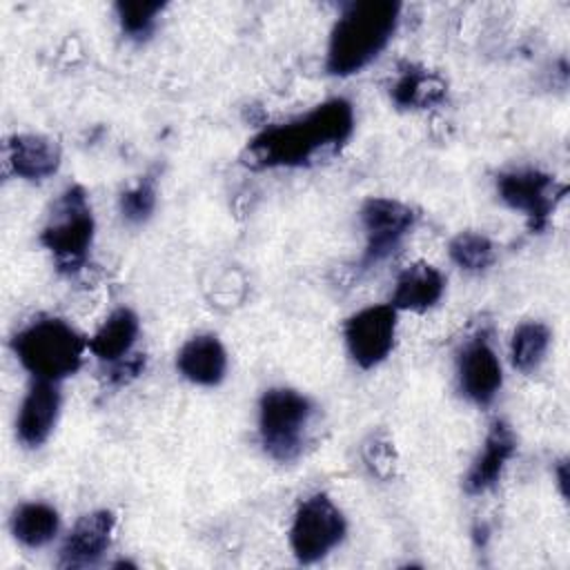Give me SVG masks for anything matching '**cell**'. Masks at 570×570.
Listing matches in <instances>:
<instances>
[{
  "instance_id": "1",
  "label": "cell",
  "mask_w": 570,
  "mask_h": 570,
  "mask_svg": "<svg viewBox=\"0 0 570 570\" xmlns=\"http://www.w3.org/2000/svg\"><path fill=\"white\" fill-rule=\"evenodd\" d=\"M352 131V102L332 98L296 120L272 125L256 134L245 149V163L256 169L303 167L323 154H336L350 140Z\"/></svg>"
},
{
  "instance_id": "2",
  "label": "cell",
  "mask_w": 570,
  "mask_h": 570,
  "mask_svg": "<svg viewBox=\"0 0 570 570\" xmlns=\"http://www.w3.org/2000/svg\"><path fill=\"white\" fill-rule=\"evenodd\" d=\"M401 18L394 0L350 2L332 27L325 69L332 76H352L367 67L392 40Z\"/></svg>"
},
{
  "instance_id": "3",
  "label": "cell",
  "mask_w": 570,
  "mask_h": 570,
  "mask_svg": "<svg viewBox=\"0 0 570 570\" xmlns=\"http://www.w3.org/2000/svg\"><path fill=\"white\" fill-rule=\"evenodd\" d=\"M11 347L33 379L58 383L80 370L87 341L62 318L42 316L18 330Z\"/></svg>"
},
{
  "instance_id": "4",
  "label": "cell",
  "mask_w": 570,
  "mask_h": 570,
  "mask_svg": "<svg viewBox=\"0 0 570 570\" xmlns=\"http://www.w3.org/2000/svg\"><path fill=\"white\" fill-rule=\"evenodd\" d=\"M96 220L85 187H67L51 205L49 218L40 232V243L51 252L62 274H76L87 263L94 243Z\"/></svg>"
},
{
  "instance_id": "5",
  "label": "cell",
  "mask_w": 570,
  "mask_h": 570,
  "mask_svg": "<svg viewBox=\"0 0 570 570\" xmlns=\"http://www.w3.org/2000/svg\"><path fill=\"white\" fill-rule=\"evenodd\" d=\"M312 401L292 387H269L258 401L263 450L278 463L296 461L312 421Z\"/></svg>"
},
{
  "instance_id": "6",
  "label": "cell",
  "mask_w": 570,
  "mask_h": 570,
  "mask_svg": "<svg viewBox=\"0 0 570 570\" xmlns=\"http://www.w3.org/2000/svg\"><path fill=\"white\" fill-rule=\"evenodd\" d=\"M347 521L336 503L316 492L301 501L289 528V546L298 563H316L327 557L345 537Z\"/></svg>"
},
{
  "instance_id": "7",
  "label": "cell",
  "mask_w": 570,
  "mask_h": 570,
  "mask_svg": "<svg viewBox=\"0 0 570 570\" xmlns=\"http://www.w3.org/2000/svg\"><path fill=\"white\" fill-rule=\"evenodd\" d=\"M499 198L528 218L530 232H543L568 187L539 169H512L497 176Z\"/></svg>"
},
{
  "instance_id": "8",
  "label": "cell",
  "mask_w": 570,
  "mask_h": 570,
  "mask_svg": "<svg viewBox=\"0 0 570 570\" xmlns=\"http://www.w3.org/2000/svg\"><path fill=\"white\" fill-rule=\"evenodd\" d=\"M416 212L385 196H372L361 207V223L365 229V249L361 256V267H374L387 256H392L401 240L410 234L416 223Z\"/></svg>"
},
{
  "instance_id": "9",
  "label": "cell",
  "mask_w": 570,
  "mask_h": 570,
  "mask_svg": "<svg viewBox=\"0 0 570 570\" xmlns=\"http://www.w3.org/2000/svg\"><path fill=\"white\" fill-rule=\"evenodd\" d=\"M396 325L399 312L390 303L367 305L347 316L343 338L352 361L361 370H372L383 363L394 347Z\"/></svg>"
},
{
  "instance_id": "10",
  "label": "cell",
  "mask_w": 570,
  "mask_h": 570,
  "mask_svg": "<svg viewBox=\"0 0 570 570\" xmlns=\"http://www.w3.org/2000/svg\"><path fill=\"white\" fill-rule=\"evenodd\" d=\"M456 381L461 394L479 407H485L497 399L503 385V372L485 334H479L463 345L456 358Z\"/></svg>"
},
{
  "instance_id": "11",
  "label": "cell",
  "mask_w": 570,
  "mask_h": 570,
  "mask_svg": "<svg viewBox=\"0 0 570 570\" xmlns=\"http://www.w3.org/2000/svg\"><path fill=\"white\" fill-rule=\"evenodd\" d=\"M114 525L116 517L109 510H94L82 514L62 541L58 566L69 570L96 566L111 546Z\"/></svg>"
},
{
  "instance_id": "12",
  "label": "cell",
  "mask_w": 570,
  "mask_h": 570,
  "mask_svg": "<svg viewBox=\"0 0 570 570\" xmlns=\"http://www.w3.org/2000/svg\"><path fill=\"white\" fill-rule=\"evenodd\" d=\"M60 403L62 396L56 381L33 379L16 419V436L24 448H38L49 439L60 414Z\"/></svg>"
},
{
  "instance_id": "13",
  "label": "cell",
  "mask_w": 570,
  "mask_h": 570,
  "mask_svg": "<svg viewBox=\"0 0 570 570\" xmlns=\"http://www.w3.org/2000/svg\"><path fill=\"white\" fill-rule=\"evenodd\" d=\"M517 452V436L512 428L503 419H494L485 441L483 450L476 454L472 461L465 479H463V490L468 494H483L490 488H494L503 474V468Z\"/></svg>"
},
{
  "instance_id": "14",
  "label": "cell",
  "mask_w": 570,
  "mask_h": 570,
  "mask_svg": "<svg viewBox=\"0 0 570 570\" xmlns=\"http://www.w3.org/2000/svg\"><path fill=\"white\" fill-rule=\"evenodd\" d=\"M60 147L42 134H13L7 140V163L24 180H45L60 167Z\"/></svg>"
},
{
  "instance_id": "15",
  "label": "cell",
  "mask_w": 570,
  "mask_h": 570,
  "mask_svg": "<svg viewBox=\"0 0 570 570\" xmlns=\"http://www.w3.org/2000/svg\"><path fill=\"white\" fill-rule=\"evenodd\" d=\"M176 367L189 383L214 387L227 374V352L218 336L198 334L178 350Z\"/></svg>"
},
{
  "instance_id": "16",
  "label": "cell",
  "mask_w": 570,
  "mask_h": 570,
  "mask_svg": "<svg viewBox=\"0 0 570 570\" xmlns=\"http://www.w3.org/2000/svg\"><path fill=\"white\" fill-rule=\"evenodd\" d=\"M445 292L443 274L430 263H414L407 265L396 283L390 298V305L401 312H425L434 307Z\"/></svg>"
},
{
  "instance_id": "17",
  "label": "cell",
  "mask_w": 570,
  "mask_h": 570,
  "mask_svg": "<svg viewBox=\"0 0 570 570\" xmlns=\"http://www.w3.org/2000/svg\"><path fill=\"white\" fill-rule=\"evenodd\" d=\"M138 330H140V323L136 312L129 307H118L96 330L87 347L98 361L114 365L131 354V347L138 338Z\"/></svg>"
},
{
  "instance_id": "18",
  "label": "cell",
  "mask_w": 570,
  "mask_h": 570,
  "mask_svg": "<svg viewBox=\"0 0 570 570\" xmlns=\"http://www.w3.org/2000/svg\"><path fill=\"white\" fill-rule=\"evenodd\" d=\"M390 94L394 105L401 109H425L445 98V82L441 80V76L423 67L407 65L399 73Z\"/></svg>"
},
{
  "instance_id": "19",
  "label": "cell",
  "mask_w": 570,
  "mask_h": 570,
  "mask_svg": "<svg viewBox=\"0 0 570 570\" xmlns=\"http://www.w3.org/2000/svg\"><path fill=\"white\" fill-rule=\"evenodd\" d=\"M60 528L58 512L42 501H27L11 514V534L27 548L47 546Z\"/></svg>"
},
{
  "instance_id": "20",
  "label": "cell",
  "mask_w": 570,
  "mask_h": 570,
  "mask_svg": "<svg viewBox=\"0 0 570 570\" xmlns=\"http://www.w3.org/2000/svg\"><path fill=\"white\" fill-rule=\"evenodd\" d=\"M550 338H552V334H550V327L546 323H541V321L521 323L514 330L512 341H510L512 367L523 372V374L534 372L548 354Z\"/></svg>"
},
{
  "instance_id": "21",
  "label": "cell",
  "mask_w": 570,
  "mask_h": 570,
  "mask_svg": "<svg viewBox=\"0 0 570 570\" xmlns=\"http://www.w3.org/2000/svg\"><path fill=\"white\" fill-rule=\"evenodd\" d=\"M448 252L454 265H459L465 272H483L497 258L494 243L481 232H459L450 240Z\"/></svg>"
},
{
  "instance_id": "22",
  "label": "cell",
  "mask_w": 570,
  "mask_h": 570,
  "mask_svg": "<svg viewBox=\"0 0 570 570\" xmlns=\"http://www.w3.org/2000/svg\"><path fill=\"white\" fill-rule=\"evenodd\" d=\"M165 2H118L116 4V16L120 22V29L127 38L131 40H147L154 29H156V20L163 13Z\"/></svg>"
},
{
  "instance_id": "23",
  "label": "cell",
  "mask_w": 570,
  "mask_h": 570,
  "mask_svg": "<svg viewBox=\"0 0 570 570\" xmlns=\"http://www.w3.org/2000/svg\"><path fill=\"white\" fill-rule=\"evenodd\" d=\"M156 209V183L151 176L140 178L131 189L120 196V214L127 223H145Z\"/></svg>"
},
{
  "instance_id": "24",
  "label": "cell",
  "mask_w": 570,
  "mask_h": 570,
  "mask_svg": "<svg viewBox=\"0 0 570 570\" xmlns=\"http://www.w3.org/2000/svg\"><path fill=\"white\" fill-rule=\"evenodd\" d=\"M392 445L390 441H381L374 436V443L365 445V461L372 468L374 474L379 476H387L392 470Z\"/></svg>"
},
{
  "instance_id": "25",
  "label": "cell",
  "mask_w": 570,
  "mask_h": 570,
  "mask_svg": "<svg viewBox=\"0 0 570 570\" xmlns=\"http://www.w3.org/2000/svg\"><path fill=\"white\" fill-rule=\"evenodd\" d=\"M557 483H559L561 497H568V463L566 461L557 463Z\"/></svg>"
}]
</instances>
